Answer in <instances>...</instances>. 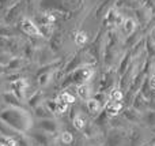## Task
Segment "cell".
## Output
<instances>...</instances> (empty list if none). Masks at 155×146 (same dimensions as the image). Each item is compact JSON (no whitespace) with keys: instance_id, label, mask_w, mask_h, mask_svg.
Wrapping results in <instances>:
<instances>
[{"instance_id":"cell-27","label":"cell","mask_w":155,"mask_h":146,"mask_svg":"<svg viewBox=\"0 0 155 146\" xmlns=\"http://www.w3.org/2000/svg\"><path fill=\"white\" fill-rule=\"evenodd\" d=\"M68 104H65V103H63V101H60V100H57V109H56V115H63V114H65V112L68 111Z\"/></svg>"},{"instance_id":"cell-7","label":"cell","mask_w":155,"mask_h":146,"mask_svg":"<svg viewBox=\"0 0 155 146\" xmlns=\"http://www.w3.org/2000/svg\"><path fill=\"white\" fill-rule=\"evenodd\" d=\"M131 107H134L135 109H137V111H140V112H144L148 109V100L143 97V94L140 92H137L136 94L134 96V98H132Z\"/></svg>"},{"instance_id":"cell-1","label":"cell","mask_w":155,"mask_h":146,"mask_svg":"<svg viewBox=\"0 0 155 146\" xmlns=\"http://www.w3.org/2000/svg\"><path fill=\"white\" fill-rule=\"evenodd\" d=\"M0 119L21 134H27L33 128L31 114L26 108H19V107L0 108Z\"/></svg>"},{"instance_id":"cell-22","label":"cell","mask_w":155,"mask_h":146,"mask_svg":"<svg viewBox=\"0 0 155 146\" xmlns=\"http://www.w3.org/2000/svg\"><path fill=\"white\" fill-rule=\"evenodd\" d=\"M60 141L64 145H72L74 144V135L71 131H63L60 134Z\"/></svg>"},{"instance_id":"cell-32","label":"cell","mask_w":155,"mask_h":146,"mask_svg":"<svg viewBox=\"0 0 155 146\" xmlns=\"http://www.w3.org/2000/svg\"><path fill=\"white\" fill-rule=\"evenodd\" d=\"M151 146H155V144H154V145H151Z\"/></svg>"},{"instance_id":"cell-3","label":"cell","mask_w":155,"mask_h":146,"mask_svg":"<svg viewBox=\"0 0 155 146\" xmlns=\"http://www.w3.org/2000/svg\"><path fill=\"white\" fill-rule=\"evenodd\" d=\"M21 27L27 36L30 37H34V38H38V37H42V32L40 30V27L29 18H23L21 22Z\"/></svg>"},{"instance_id":"cell-9","label":"cell","mask_w":155,"mask_h":146,"mask_svg":"<svg viewBox=\"0 0 155 146\" xmlns=\"http://www.w3.org/2000/svg\"><path fill=\"white\" fill-rule=\"evenodd\" d=\"M3 100H4V104H7L8 107H19V108H26L25 104L22 103L21 98H18L12 92H5L3 94Z\"/></svg>"},{"instance_id":"cell-16","label":"cell","mask_w":155,"mask_h":146,"mask_svg":"<svg viewBox=\"0 0 155 146\" xmlns=\"http://www.w3.org/2000/svg\"><path fill=\"white\" fill-rule=\"evenodd\" d=\"M123 30H124V34L128 37V36L134 34L135 30H136V22H135V19L132 18H125L123 19Z\"/></svg>"},{"instance_id":"cell-26","label":"cell","mask_w":155,"mask_h":146,"mask_svg":"<svg viewBox=\"0 0 155 146\" xmlns=\"http://www.w3.org/2000/svg\"><path fill=\"white\" fill-rule=\"evenodd\" d=\"M11 59H12V56H11L8 52L0 51V64H2V66H4V67H5V66L11 62Z\"/></svg>"},{"instance_id":"cell-25","label":"cell","mask_w":155,"mask_h":146,"mask_svg":"<svg viewBox=\"0 0 155 146\" xmlns=\"http://www.w3.org/2000/svg\"><path fill=\"white\" fill-rule=\"evenodd\" d=\"M87 42V34L84 32H76L75 33V44L78 46H82Z\"/></svg>"},{"instance_id":"cell-14","label":"cell","mask_w":155,"mask_h":146,"mask_svg":"<svg viewBox=\"0 0 155 146\" xmlns=\"http://www.w3.org/2000/svg\"><path fill=\"white\" fill-rule=\"evenodd\" d=\"M123 19L124 18L117 12V10H114V8L109 10V12H107L106 16H105V21H106L109 25H120V23H123Z\"/></svg>"},{"instance_id":"cell-4","label":"cell","mask_w":155,"mask_h":146,"mask_svg":"<svg viewBox=\"0 0 155 146\" xmlns=\"http://www.w3.org/2000/svg\"><path fill=\"white\" fill-rule=\"evenodd\" d=\"M121 114H123V117L127 120V122L129 123H140L142 122V115L143 112L137 111V109H135L134 107H124V109L121 111Z\"/></svg>"},{"instance_id":"cell-13","label":"cell","mask_w":155,"mask_h":146,"mask_svg":"<svg viewBox=\"0 0 155 146\" xmlns=\"http://www.w3.org/2000/svg\"><path fill=\"white\" fill-rule=\"evenodd\" d=\"M140 123H144L147 127L155 128V109H147V111L143 112Z\"/></svg>"},{"instance_id":"cell-30","label":"cell","mask_w":155,"mask_h":146,"mask_svg":"<svg viewBox=\"0 0 155 146\" xmlns=\"http://www.w3.org/2000/svg\"><path fill=\"white\" fill-rule=\"evenodd\" d=\"M0 74H5V67L0 64Z\"/></svg>"},{"instance_id":"cell-12","label":"cell","mask_w":155,"mask_h":146,"mask_svg":"<svg viewBox=\"0 0 155 146\" xmlns=\"http://www.w3.org/2000/svg\"><path fill=\"white\" fill-rule=\"evenodd\" d=\"M76 93L79 96V98L82 101L88 100L90 97H93V93H91V87L87 83H80L76 86Z\"/></svg>"},{"instance_id":"cell-18","label":"cell","mask_w":155,"mask_h":146,"mask_svg":"<svg viewBox=\"0 0 155 146\" xmlns=\"http://www.w3.org/2000/svg\"><path fill=\"white\" fill-rule=\"evenodd\" d=\"M21 133H18V131H15L14 128H11L10 126L7 124V123H4L2 119H0V135L2 137H18Z\"/></svg>"},{"instance_id":"cell-15","label":"cell","mask_w":155,"mask_h":146,"mask_svg":"<svg viewBox=\"0 0 155 146\" xmlns=\"http://www.w3.org/2000/svg\"><path fill=\"white\" fill-rule=\"evenodd\" d=\"M33 111H34V115L38 117V119H48V117H53V114L46 108L45 104H40V105H37L35 108H33Z\"/></svg>"},{"instance_id":"cell-10","label":"cell","mask_w":155,"mask_h":146,"mask_svg":"<svg viewBox=\"0 0 155 146\" xmlns=\"http://www.w3.org/2000/svg\"><path fill=\"white\" fill-rule=\"evenodd\" d=\"M72 124L78 131H83L86 128V126L88 124V120L83 114L76 112V114H72Z\"/></svg>"},{"instance_id":"cell-11","label":"cell","mask_w":155,"mask_h":146,"mask_svg":"<svg viewBox=\"0 0 155 146\" xmlns=\"http://www.w3.org/2000/svg\"><path fill=\"white\" fill-rule=\"evenodd\" d=\"M27 134H30L33 139H34L35 145L38 146H48L49 145V137L44 133H40V131H31L30 130Z\"/></svg>"},{"instance_id":"cell-5","label":"cell","mask_w":155,"mask_h":146,"mask_svg":"<svg viewBox=\"0 0 155 146\" xmlns=\"http://www.w3.org/2000/svg\"><path fill=\"white\" fill-rule=\"evenodd\" d=\"M38 127L46 134H56L59 131V124L53 117H48V119H40L38 122Z\"/></svg>"},{"instance_id":"cell-23","label":"cell","mask_w":155,"mask_h":146,"mask_svg":"<svg viewBox=\"0 0 155 146\" xmlns=\"http://www.w3.org/2000/svg\"><path fill=\"white\" fill-rule=\"evenodd\" d=\"M131 52H128L127 53V56H124V59L121 60V63H120V67H118V74L120 75H123L124 73H125V70L128 68V63H129V60H131Z\"/></svg>"},{"instance_id":"cell-28","label":"cell","mask_w":155,"mask_h":146,"mask_svg":"<svg viewBox=\"0 0 155 146\" xmlns=\"http://www.w3.org/2000/svg\"><path fill=\"white\" fill-rule=\"evenodd\" d=\"M45 105L49 111L52 112L53 115H56V109H57V100H48L45 101Z\"/></svg>"},{"instance_id":"cell-19","label":"cell","mask_w":155,"mask_h":146,"mask_svg":"<svg viewBox=\"0 0 155 146\" xmlns=\"http://www.w3.org/2000/svg\"><path fill=\"white\" fill-rule=\"evenodd\" d=\"M41 101H42V94H41L40 90H37L34 94H31L29 98H27L26 103H27V105H29L30 108L33 109V108H35L37 105H40Z\"/></svg>"},{"instance_id":"cell-33","label":"cell","mask_w":155,"mask_h":146,"mask_svg":"<svg viewBox=\"0 0 155 146\" xmlns=\"http://www.w3.org/2000/svg\"><path fill=\"white\" fill-rule=\"evenodd\" d=\"M0 137H2V135H0Z\"/></svg>"},{"instance_id":"cell-31","label":"cell","mask_w":155,"mask_h":146,"mask_svg":"<svg viewBox=\"0 0 155 146\" xmlns=\"http://www.w3.org/2000/svg\"><path fill=\"white\" fill-rule=\"evenodd\" d=\"M0 146H8V145H5V144H0Z\"/></svg>"},{"instance_id":"cell-6","label":"cell","mask_w":155,"mask_h":146,"mask_svg":"<svg viewBox=\"0 0 155 146\" xmlns=\"http://www.w3.org/2000/svg\"><path fill=\"white\" fill-rule=\"evenodd\" d=\"M123 109H124V103H116V101H112V100H107V103L104 107V111L106 112V115L109 117L118 116Z\"/></svg>"},{"instance_id":"cell-2","label":"cell","mask_w":155,"mask_h":146,"mask_svg":"<svg viewBox=\"0 0 155 146\" xmlns=\"http://www.w3.org/2000/svg\"><path fill=\"white\" fill-rule=\"evenodd\" d=\"M131 138L125 128H117L113 127L112 130L107 131L106 137V146H129Z\"/></svg>"},{"instance_id":"cell-21","label":"cell","mask_w":155,"mask_h":146,"mask_svg":"<svg viewBox=\"0 0 155 146\" xmlns=\"http://www.w3.org/2000/svg\"><path fill=\"white\" fill-rule=\"evenodd\" d=\"M109 100L116 101V103H123L124 100V93L121 92V89H112L109 94Z\"/></svg>"},{"instance_id":"cell-29","label":"cell","mask_w":155,"mask_h":146,"mask_svg":"<svg viewBox=\"0 0 155 146\" xmlns=\"http://www.w3.org/2000/svg\"><path fill=\"white\" fill-rule=\"evenodd\" d=\"M148 82H150V87H151V90L155 93V74L154 75H151L150 78H148Z\"/></svg>"},{"instance_id":"cell-8","label":"cell","mask_w":155,"mask_h":146,"mask_svg":"<svg viewBox=\"0 0 155 146\" xmlns=\"http://www.w3.org/2000/svg\"><path fill=\"white\" fill-rule=\"evenodd\" d=\"M84 103H86V109H87V112H88V114H90L93 117H95L97 115H98L99 112L104 109V108H102V105H101V104H99L94 97H90L88 100H86Z\"/></svg>"},{"instance_id":"cell-24","label":"cell","mask_w":155,"mask_h":146,"mask_svg":"<svg viewBox=\"0 0 155 146\" xmlns=\"http://www.w3.org/2000/svg\"><path fill=\"white\" fill-rule=\"evenodd\" d=\"M93 97L95 98V100L98 101L99 104H101V105H102V108H104V107H105V104H106V103H107V100H109V96H107L105 92H99V90L95 93V94L93 96Z\"/></svg>"},{"instance_id":"cell-17","label":"cell","mask_w":155,"mask_h":146,"mask_svg":"<svg viewBox=\"0 0 155 146\" xmlns=\"http://www.w3.org/2000/svg\"><path fill=\"white\" fill-rule=\"evenodd\" d=\"M53 78V73L52 71H45V73H41L37 75V83L40 87H46L49 83L52 82Z\"/></svg>"},{"instance_id":"cell-20","label":"cell","mask_w":155,"mask_h":146,"mask_svg":"<svg viewBox=\"0 0 155 146\" xmlns=\"http://www.w3.org/2000/svg\"><path fill=\"white\" fill-rule=\"evenodd\" d=\"M57 100L63 101V103L68 104V105H72V104H75V96L71 94V92L63 90V92L59 94V98H57Z\"/></svg>"}]
</instances>
